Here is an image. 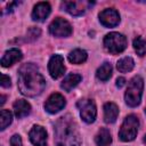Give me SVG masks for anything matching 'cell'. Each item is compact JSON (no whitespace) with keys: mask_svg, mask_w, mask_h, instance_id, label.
I'll list each match as a JSON object with an SVG mask.
<instances>
[{"mask_svg":"<svg viewBox=\"0 0 146 146\" xmlns=\"http://www.w3.org/2000/svg\"><path fill=\"white\" fill-rule=\"evenodd\" d=\"M46 88V80L35 64H24L18 71V89L29 97L40 95Z\"/></svg>","mask_w":146,"mask_h":146,"instance_id":"obj_1","label":"cell"},{"mask_svg":"<svg viewBox=\"0 0 146 146\" xmlns=\"http://www.w3.org/2000/svg\"><path fill=\"white\" fill-rule=\"evenodd\" d=\"M56 146H80L81 138L78 127L70 115L62 116L55 124Z\"/></svg>","mask_w":146,"mask_h":146,"instance_id":"obj_2","label":"cell"},{"mask_svg":"<svg viewBox=\"0 0 146 146\" xmlns=\"http://www.w3.org/2000/svg\"><path fill=\"white\" fill-rule=\"evenodd\" d=\"M143 88H144V80L139 75L133 76L130 80V82L128 84V89H127L125 95H124L125 103L130 107H136L140 104L141 95H143Z\"/></svg>","mask_w":146,"mask_h":146,"instance_id":"obj_3","label":"cell"},{"mask_svg":"<svg viewBox=\"0 0 146 146\" xmlns=\"http://www.w3.org/2000/svg\"><path fill=\"white\" fill-rule=\"evenodd\" d=\"M138 127H139V120L136 115L130 114L128 115L119 131V137L122 141H131L136 138L137 132H138Z\"/></svg>","mask_w":146,"mask_h":146,"instance_id":"obj_4","label":"cell"},{"mask_svg":"<svg viewBox=\"0 0 146 146\" xmlns=\"http://www.w3.org/2000/svg\"><path fill=\"white\" fill-rule=\"evenodd\" d=\"M104 47L111 54H120L127 48V39L123 34L117 32L108 33L104 38Z\"/></svg>","mask_w":146,"mask_h":146,"instance_id":"obj_5","label":"cell"},{"mask_svg":"<svg viewBox=\"0 0 146 146\" xmlns=\"http://www.w3.org/2000/svg\"><path fill=\"white\" fill-rule=\"evenodd\" d=\"M76 106L80 110L81 119L86 123H91V122L95 121L96 115H97V111H96V105H95L94 100H91V99H81V100L78 102Z\"/></svg>","mask_w":146,"mask_h":146,"instance_id":"obj_6","label":"cell"},{"mask_svg":"<svg viewBox=\"0 0 146 146\" xmlns=\"http://www.w3.org/2000/svg\"><path fill=\"white\" fill-rule=\"evenodd\" d=\"M49 32L54 36L64 38V36H68L72 33V26L66 19L62 17H57L49 25Z\"/></svg>","mask_w":146,"mask_h":146,"instance_id":"obj_7","label":"cell"},{"mask_svg":"<svg viewBox=\"0 0 146 146\" xmlns=\"http://www.w3.org/2000/svg\"><path fill=\"white\" fill-rule=\"evenodd\" d=\"M92 3L90 1H64L62 2V8L73 16H79L84 14Z\"/></svg>","mask_w":146,"mask_h":146,"instance_id":"obj_8","label":"cell"},{"mask_svg":"<svg viewBox=\"0 0 146 146\" xmlns=\"http://www.w3.org/2000/svg\"><path fill=\"white\" fill-rule=\"evenodd\" d=\"M48 71L52 79H58L65 73L64 58L60 55H54L48 63Z\"/></svg>","mask_w":146,"mask_h":146,"instance_id":"obj_9","label":"cell"},{"mask_svg":"<svg viewBox=\"0 0 146 146\" xmlns=\"http://www.w3.org/2000/svg\"><path fill=\"white\" fill-rule=\"evenodd\" d=\"M66 102H65V98L60 95V94H52L48 97V99L46 100L44 103V108L48 113L50 114H55L57 112H59L60 110L64 108Z\"/></svg>","mask_w":146,"mask_h":146,"instance_id":"obj_10","label":"cell"},{"mask_svg":"<svg viewBox=\"0 0 146 146\" xmlns=\"http://www.w3.org/2000/svg\"><path fill=\"white\" fill-rule=\"evenodd\" d=\"M100 23L106 27H114L120 23V15L113 8H107L99 14Z\"/></svg>","mask_w":146,"mask_h":146,"instance_id":"obj_11","label":"cell"},{"mask_svg":"<svg viewBox=\"0 0 146 146\" xmlns=\"http://www.w3.org/2000/svg\"><path fill=\"white\" fill-rule=\"evenodd\" d=\"M29 137L34 146H47V132L41 125H34L30 130Z\"/></svg>","mask_w":146,"mask_h":146,"instance_id":"obj_12","label":"cell"},{"mask_svg":"<svg viewBox=\"0 0 146 146\" xmlns=\"http://www.w3.org/2000/svg\"><path fill=\"white\" fill-rule=\"evenodd\" d=\"M50 14V5L48 2H39L34 6L32 18L36 22H43Z\"/></svg>","mask_w":146,"mask_h":146,"instance_id":"obj_13","label":"cell"},{"mask_svg":"<svg viewBox=\"0 0 146 146\" xmlns=\"http://www.w3.org/2000/svg\"><path fill=\"white\" fill-rule=\"evenodd\" d=\"M22 57H23V55H22V51L19 49H16V48L10 49V50L6 51L5 55L2 56V58H1V65L3 67L11 66L13 64H15L18 60H21Z\"/></svg>","mask_w":146,"mask_h":146,"instance_id":"obj_14","label":"cell"},{"mask_svg":"<svg viewBox=\"0 0 146 146\" xmlns=\"http://www.w3.org/2000/svg\"><path fill=\"white\" fill-rule=\"evenodd\" d=\"M119 115V107L114 103H106L104 105V121L106 123H113Z\"/></svg>","mask_w":146,"mask_h":146,"instance_id":"obj_15","label":"cell"},{"mask_svg":"<svg viewBox=\"0 0 146 146\" xmlns=\"http://www.w3.org/2000/svg\"><path fill=\"white\" fill-rule=\"evenodd\" d=\"M31 112V105L24 100V99H18L14 103V113L17 119H22L30 114Z\"/></svg>","mask_w":146,"mask_h":146,"instance_id":"obj_16","label":"cell"},{"mask_svg":"<svg viewBox=\"0 0 146 146\" xmlns=\"http://www.w3.org/2000/svg\"><path fill=\"white\" fill-rule=\"evenodd\" d=\"M81 75H79V74H74V73H72V74H68L63 81H62V84H60V87H62V89H64L65 91H71L80 81H81Z\"/></svg>","mask_w":146,"mask_h":146,"instance_id":"obj_17","label":"cell"},{"mask_svg":"<svg viewBox=\"0 0 146 146\" xmlns=\"http://www.w3.org/2000/svg\"><path fill=\"white\" fill-rule=\"evenodd\" d=\"M95 140L97 146H110V144L112 143V137L106 128H102L96 135Z\"/></svg>","mask_w":146,"mask_h":146,"instance_id":"obj_18","label":"cell"},{"mask_svg":"<svg viewBox=\"0 0 146 146\" xmlns=\"http://www.w3.org/2000/svg\"><path fill=\"white\" fill-rule=\"evenodd\" d=\"M88 55L84 50L82 49H74L73 51H71L68 54V60L72 64H81L83 62H86Z\"/></svg>","mask_w":146,"mask_h":146,"instance_id":"obj_19","label":"cell"},{"mask_svg":"<svg viewBox=\"0 0 146 146\" xmlns=\"http://www.w3.org/2000/svg\"><path fill=\"white\" fill-rule=\"evenodd\" d=\"M96 75H97V78L99 80L107 81L111 78V75H112V65L110 63H107V62L104 63V64H102L98 67V70L96 72Z\"/></svg>","mask_w":146,"mask_h":146,"instance_id":"obj_20","label":"cell"},{"mask_svg":"<svg viewBox=\"0 0 146 146\" xmlns=\"http://www.w3.org/2000/svg\"><path fill=\"white\" fill-rule=\"evenodd\" d=\"M135 66V62L131 57H123L121 58L117 64H116V67L120 72L122 73H125V72H130Z\"/></svg>","mask_w":146,"mask_h":146,"instance_id":"obj_21","label":"cell"},{"mask_svg":"<svg viewBox=\"0 0 146 146\" xmlns=\"http://www.w3.org/2000/svg\"><path fill=\"white\" fill-rule=\"evenodd\" d=\"M133 48L139 56H144L146 54V40L141 36H137L133 40Z\"/></svg>","mask_w":146,"mask_h":146,"instance_id":"obj_22","label":"cell"},{"mask_svg":"<svg viewBox=\"0 0 146 146\" xmlns=\"http://www.w3.org/2000/svg\"><path fill=\"white\" fill-rule=\"evenodd\" d=\"M1 124H0V129L1 130H5L13 121V115L11 113L8 111V110H1Z\"/></svg>","mask_w":146,"mask_h":146,"instance_id":"obj_23","label":"cell"},{"mask_svg":"<svg viewBox=\"0 0 146 146\" xmlns=\"http://www.w3.org/2000/svg\"><path fill=\"white\" fill-rule=\"evenodd\" d=\"M10 145H11V146H23L21 136H19V135H14V136L10 138Z\"/></svg>","mask_w":146,"mask_h":146,"instance_id":"obj_24","label":"cell"},{"mask_svg":"<svg viewBox=\"0 0 146 146\" xmlns=\"http://www.w3.org/2000/svg\"><path fill=\"white\" fill-rule=\"evenodd\" d=\"M1 86H2L3 88L10 87V78L7 76L6 74H1Z\"/></svg>","mask_w":146,"mask_h":146,"instance_id":"obj_25","label":"cell"},{"mask_svg":"<svg viewBox=\"0 0 146 146\" xmlns=\"http://www.w3.org/2000/svg\"><path fill=\"white\" fill-rule=\"evenodd\" d=\"M124 84H125V79L124 78L121 76V78H117L116 79V87L117 88H122Z\"/></svg>","mask_w":146,"mask_h":146,"instance_id":"obj_26","label":"cell"},{"mask_svg":"<svg viewBox=\"0 0 146 146\" xmlns=\"http://www.w3.org/2000/svg\"><path fill=\"white\" fill-rule=\"evenodd\" d=\"M3 103H5V96H1V105H3Z\"/></svg>","mask_w":146,"mask_h":146,"instance_id":"obj_27","label":"cell"},{"mask_svg":"<svg viewBox=\"0 0 146 146\" xmlns=\"http://www.w3.org/2000/svg\"><path fill=\"white\" fill-rule=\"evenodd\" d=\"M144 143L146 144V135H145V137H144Z\"/></svg>","mask_w":146,"mask_h":146,"instance_id":"obj_28","label":"cell"},{"mask_svg":"<svg viewBox=\"0 0 146 146\" xmlns=\"http://www.w3.org/2000/svg\"><path fill=\"white\" fill-rule=\"evenodd\" d=\"M145 112H146V110H145Z\"/></svg>","mask_w":146,"mask_h":146,"instance_id":"obj_29","label":"cell"}]
</instances>
